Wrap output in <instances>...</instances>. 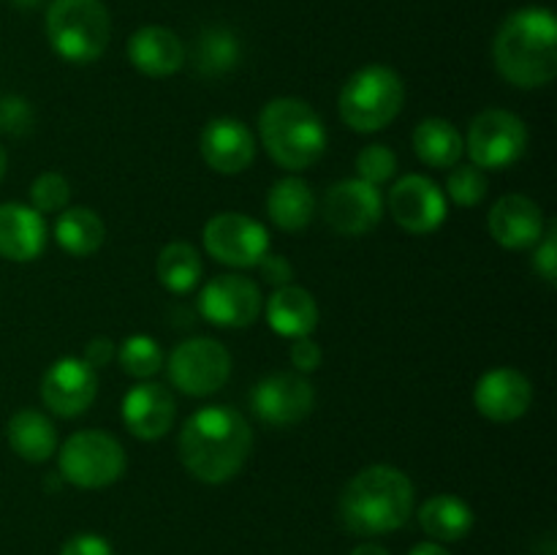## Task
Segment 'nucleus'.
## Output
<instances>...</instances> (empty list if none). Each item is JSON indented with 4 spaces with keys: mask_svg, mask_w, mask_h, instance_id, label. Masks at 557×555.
<instances>
[{
    "mask_svg": "<svg viewBox=\"0 0 557 555\" xmlns=\"http://www.w3.org/2000/svg\"><path fill=\"white\" fill-rule=\"evenodd\" d=\"M201 272H205V264H201L199 250L188 243L166 245L158 256V281L174 294L190 292L201 281Z\"/></svg>",
    "mask_w": 557,
    "mask_h": 555,
    "instance_id": "cd10ccee",
    "label": "nucleus"
},
{
    "mask_svg": "<svg viewBox=\"0 0 557 555\" xmlns=\"http://www.w3.org/2000/svg\"><path fill=\"white\" fill-rule=\"evenodd\" d=\"M473 403L479 414L493 422H515L525 417L533 403V386L525 373L515 368H493L476 381Z\"/></svg>",
    "mask_w": 557,
    "mask_h": 555,
    "instance_id": "dca6fc26",
    "label": "nucleus"
},
{
    "mask_svg": "<svg viewBox=\"0 0 557 555\" xmlns=\"http://www.w3.org/2000/svg\"><path fill=\"white\" fill-rule=\"evenodd\" d=\"M397 172V156L392 152V147L386 145H368L364 150H359L357 156V177L364 180L370 185H384L395 177Z\"/></svg>",
    "mask_w": 557,
    "mask_h": 555,
    "instance_id": "473e14b6",
    "label": "nucleus"
},
{
    "mask_svg": "<svg viewBox=\"0 0 557 555\" xmlns=\"http://www.w3.org/2000/svg\"><path fill=\"white\" fill-rule=\"evenodd\" d=\"M490 234L498 245L509 250H525L542 239L544 234V215L542 207L522 194H506L493 205V212L487 218Z\"/></svg>",
    "mask_w": 557,
    "mask_h": 555,
    "instance_id": "6ab92c4d",
    "label": "nucleus"
},
{
    "mask_svg": "<svg viewBox=\"0 0 557 555\" xmlns=\"http://www.w3.org/2000/svg\"><path fill=\"white\" fill-rule=\"evenodd\" d=\"M117 359H120V368L125 370L128 375L134 379H150L156 375L158 370L163 368V351L158 346L156 337L150 335H131L120 343L117 348Z\"/></svg>",
    "mask_w": 557,
    "mask_h": 555,
    "instance_id": "c756f323",
    "label": "nucleus"
},
{
    "mask_svg": "<svg viewBox=\"0 0 557 555\" xmlns=\"http://www.w3.org/2000/svg\"><path fill=\"white\" fill-rule=\"evenodd\" d=\"M169 379L190 397H207L232 375V354L212 337H190L169 354Z\"/></svg>",
    "mask_w": 557,
    "mask_h": 555,
    "instance_id": "1a4fd4ad",
    "label": "nucleus"
},
{
    "mask_svg": "<svg viewBox=\"0 0 557 555\" xmlns=\"http://www.w3.org/2000/svg\"><path fill=\"white\" fill-rule=\"evenodd\" d=\"M419 526L435 542H460L473 528V509L462 498L438 493L419 506Z\"/></svg>",
    "mask_w": 557,
    "mask_h": 555,
    "instance_id": "393cba45",
    "label": "nucleus"
},
{
    "mask_svg": "<svg viewBox=\"0 0 557 555\" xmlns=\"http://www.w3.org/2000/svg\"><path fill=\"white\" fill-rule=\"evenodd\" d=\"M120 414H123V422L131 430V435L141 441H158L172 430L177 403L163 384L139 381L125 392Z\"/></svg>",
    "mask_w": 557,
    "mask_h": 555,
    "instance_id": "f3484780",
    "label": "nucleus"
},
{
    "mask_svg": "<svg viewBox=\"0 0 557 555\" xmlns=\"http://www.w3.org/2000/svg\"><path fill=\"white\" fill-rule=\"evenodd\" d=\"M9 446L27 462H44L58 449V430L47 414L36 408H22L9 419Z\"/></svg>",
    "mask_w": 557,
    "mask_h": 555,
    "instance_id": "5701e85b",
    "label": "nucleus"
},
{
    "mask_svg": "<svg viewBox=\"0 0 557 555\" xmlns=\"http://www.w3.org/2000/svg\"><path fill=\"white\" fill-rule=\"evenodd\" d=\"M389 212L408 234H430L446 221V194L424 174H406L389 190Z\"/></svg>",
    "mask_w": 557,
    "mask_h": 555,
    "instance_id": "4468645a",
    "label": "nucleus"
},
{
    "mask_svg": "<svg viewBox=\"0 0 557 555\" xmlns=\"http://www.w3.org/2000/svg\"><path fill=\"white\" fill-rule=\"evenodd\" d=\"M125 449L103 430H79L60 446V477L82 490H101L125 473Z\"/></svg>",
    "mask_w": 557,
    "mask_h": 555,
    "instance_id": "0eeeda50",
    "label": "nucleus"
},
{
    "mask_svg": "<svg viewBox=\"0 0 557 555\" xmlns=\"http://www.w3.org/2000/svg\"><path fill=\"white\" fill-rule=\"evenodd\" d=\"M114 354H117V348H114V343L109 341V337H92L90 343L85 346V362L90 365V368H103V365H109L114 359Z\"/></svg>",
    "mask_w": 557,
    "mask_h": 555,
    "instance_id": "58836bf2",
    "label": "nucleus"
},
{
    "mask_svg": "<svg viewBox=\"0 0 557 555\" xmlns=\"http://www.w3.org/2000/svg\"><path fill=\"white\" fill-rule=\"evenodd\" d=\"M47 248V221L38 210L16 201L0 205V256L9 261H33Z\"/></svg>",
    "mask_w": 557,
    "mask_h": 555,
    "instance_id": "412c9836",
    "label": "nucleus"
},
{
    "mask_svg": "<svg viewBox=\"0 0 557 555\" xmlns=\"http://www.w3.org/2000/svg\"><path fill=\"white\" fill-rule=\"evenodd\" d=\"M109 11L101 0H52L47 9V38L54 54L69 63H92L109 47Z\"/></svg>",
    "mask_w": 557,
    "mask_h": 555,
    "instance_id": "423d86ee",
    "label": "nucleus"
},
{
    "mask_svg": "<svg viewBox=\"0 0 557 555\" xmlns=\"http://www.w3.org/2000/svg\"><path fill=\"white\" fill-rule=\"evenodd\" d=\"M403 101H406V87L395 69L364 65L348 76L337 98V109L348 128L357 134H373L386 128L400 114Z\"/></svg>",
    "mask_w": 557,
    "mask_h": 555,
    "instance_id": "39448f33",
    "label": "nucleus"
},
{
    "mask_svg": "<svg viewBox=\"0 0 557 555\" xmlns=\"http://www.w3.org/2000/svg\"><path fill=\"white\" fill-rule=\"evenodd\" d=\"M533 270H536L539 275L549 283V286H555V281H557L555 278L557 275V226L555 223H549V226L544 229L542 239L533 245Z\"/></svg>",
    "mask_w": 557,
    "mask_h": 555,
    "instance_id": "72a5a7b5",
    "label": "nucleus"
},
{
    "mask_svg": "<svg viewBox=\"0 0 557 555\" xmlns=\"http://www.w3.org/2000/svg\"><path fill=\"white\" fill-rule=\"evenodd\" d=\"M495 69L509 85L536 90L557 74V20L544 5H525L504 20L493 41Z\"/></svg>",
    "mask_w": 557,
    "mask_h": 555,
    "instance_id": "f03ea898",
    "label": "nucleus"
},
{
    "mask_svg": "<svg viewBox=\"0 0 557 555\" xmlns=\"http://www.w3.org/2000/svg\"><path fill=\"white\" fill-rule=\"evenodd\" d=\"M413 150H417L419 161L428 163V166L451 169L460 163L466 141L449 120L428 118L413 131Z\"/></svg>",
    "mask_w": 557,
    "mask_h": 555,
    "instance_id": "bb28decb",
    "label": "nucleus"
},
{
    "mask_svg": "<svg viewBox=\"0 0 557 555\" xmlns=\"http://www.w3.org/2000/svg\"><path fill=\"white\" fill-rule=\"evenodd\" d=\"M5 166H9V156H5L3 145H0V180H3V174H5Z\"/></svg>",
    "mask_w": 557,
    "mask_h": 555,
    "instance_id": "79ce46f5",
    "label": "nucleus"
},
{
    "mask_svg": "<svg viewBox=\"0 0 557 555\" xmlns=\"http://www.w3.org/2000/svg\"><path fill=\"white\" fill-rule=\"evenodd\" d=\"M60 555H114V550L98 533H76L63 544Z\"/></svg>",
    "mask_w": 557,
    "mask_h": 555,
    "instance_id": "c9c22d12",
    "label": "nucleus"
},
{
    "mask_svg": "<svg viewBox=\"0 0 557 555\" xmlns=\"http://www.w3.org/2000/svg\"><path fill=\"white\" fill-rule=\"evenodd\" d=\"M446 194L455 205L460 207H476L479 201L487 196V177H484V169L466 163V166H451L449 177H446Z\"/></svg>",
    "mask_w": 557,
    "mask_h": 555,
    "instance_id": "7c9ffc66",
    "label": "nucleus"
},
{
    "mask_svg": "<svg viewBox=\"0 0 557 555\" xmlns=\"http://www.w3.org/2000/svg\"><path fill=\"white\" fill-rule=\"evenodd\" d=\"M54 239L71 256H92L107 239L101 215L90 207H65L54 221Z\"/></svg>",
    "mask_w": 557,
    "mask_h": 555,
    "instance_id": "a878e982",
    "label": "nucleus"
},
{
    "mask_svg": "<svg viewBox=\"0 0 557 555\" xmlns=\"http://www.w3.org/2000/svg\"><path fill=\"white\" fill-rule=\"evenodd\" d=\"M351 555H389V550H384L381 544L364 542V544H359V547H354Z\"/></svg>",
    "mask_w": 557,
    "mask_h": 555,
    "instance_id": "a19ab883",
    "label": "nucleus"
},
{
    "mask_svg": "<svg viewBox=\"0 0 557 555\" xmlns=\"http://www.w3.org/2000/svg\"><path fill=\"white\" fill-rule=\"evenodd\" d=\"M261 288L245 275H215L199 294V313L223 330L250 326L261 313Z\"/></svg>",
    "mask_w": 557,
    "mask_h": 555,
    "instance_id": "9b49d317",
    "label": "nucleus"
},
{
    "mask_svg": "<svg viewBox=\"0 0 557 555\" xmlns=\"http://www.w3.org/2000/svg\"><path fill=\"white\" fill-rule=\"evenodd\" d=\"M288 357H292V365L297 368V373H313V370H319L321 365V348L319 343L310 341L308 337H297V341L292 343V351H288Z\"/></svg>",
    "mask_w": 557,
    "mask_h": 555,
    "instance_id": "e433bc0d",
    "label": "nucleus"
},
{
    "mask_svg": "<svg viewBox=\"0 0 557 555\" xmlns=\"http://www.w3.org/2000/svg\"><path fill=\"white\" fill-rule=\"evenodd\" d=\"M267 324L281 337H308L319 326V305L302 286H281L267 299Z\"/></svg>",
    "mask_w": 557,
    "mask_h": 555,
    "instance_id": "4be33fe9",
    "label": "nucleus"
},
{
    "mask_svg": "<svg viewBox=\"0 0 557 555\" xmlns=\"http://www.w3.org/2000/svg\"><path fill=\"white\" fill-rule=\"evenodd\" d=\"M408 555H451L441 542H419Z\"/></svg>",
    "mask_w": 557,
    "mask_h": 555,
    "instance_id": "ea45409f",
    "label": "nucleus"
},
{
    "mask_svg": "<svg viewBox=\"0 0 557 555\" xmlns=\"http://www.w3.org/2000/svg\"><path fill=\"white\" fill-rule=\"evenodd\" d=\"M259 136L267 156L292 172L313 166L326 150L324 120L308 101L294 96L275 98L261 109Z\"/></svg>",
    "mask_w": 557,
    "mask_h": 555,
    "instance_id": "20e7f679",
    "label": "nucleus"
},
{
    "mask_svg": "<svg viewBox=\"0 0 557 555\" xmlns=\"http://www.w3.org/2000/svg\"><path fill=\"white\" fill-rule=\"evenodd\" d=\"M201 158L218 174H239L253 163V131L237 118H215L201 131Z\"/></svg>",
    "mask_w": 557,
    "mask_h": 555,
    "instance_id": "a211bd4d",
    "label": "nucleus"
},
{
    "mask_svg": "<svg viewBox=\"0 0 557 555\" xmlns=\"http://www.w3.org/2000/svg\"><path fill=\"white\" fill-rule=\"evenodd\" d=\"M462 141H466V152L471 156L473 166L500 172L522 158L528 147V128L515 112L487 109L473 118Z\"/></svg>",
    "mask_w": 557,
    "mask_h": 555,
    "instance_id": "6e6552de",
    "label": "nucleus"
},
{
    "mask_svg": "<svg viewBox=\"0 0 557 555\" xmlns=\"http://www.w3.org/2000/svg\"><path fill=\"white\" fill-rule=\"evenodd\" d=\"M71 185L60 172H44L33 180L30 185V201L33 210L44 212H60L69 207Z\"/></svg>",
    "mask_w": 557,
    "mask_h": 555,
    "instance_id": "2f4dec72",
    "label": "nucleus"
},
{
    "mask_svg": "<svg viewBox=\"0 0 557 555\" xmlns=\"http://www.w3.org/2000/svg\"><path fill=\"white\" fill-rule=\"evenodd\" d=\"M98 392L96 368L79 357H63L49 365V370L41 379V397L49 411L58 417L71 419L79 417L90 408Z\"/></svg>",
    "mask_w": 557,
    "mask_h": 555,
    "instance_id": "2eb2a0df",
    "label": "nucleus"
},
{
    "mask_svg": "<svg viewBox=\"0 0 557 555\" xmlns=\"http://www.w3.org/2000/svg\"><path fill=\"white\" fill-rule=\"evenodd\" d=\"M128 60L139 74L161 79L185 65V44L169 27L145 25L128 38Z\"/></svg>",
    "mask_w": 557,
    "mask_h": 555,
    "instance_id": "aec40b11",
    "label": "nucleus"
},
{
    "mask_svg": "<svg viewBox=\"0 0 557 555\" xmlns=\"http://www.w3.org/2000/svg\"><path fill=\"white\" fill-rule=\"evenodd\" d=\"M250 403L261 422L286 428V424L302 422L313 411L315 392L313 384L294 370V373H275L261 379L250 395Z\"/></svg>",
    "mask_w": 557,
    "mask_h": 555,
    "instance_id": "ddd939ff",
    "label": "nucleus"
},
{
    "mask_svg": "<svg viewBox=\"0 0 557 555\" xmlns=\"http://www.w3.org/2000/svg\"><path fill=\"white\" fill-rule=\"evenodd\" d=\"M267 212L283 232H302L315 212V196L302 177H283L267 194Z\"/></svg>",
    "mask_w": 557,
    "mask_h": 555,
    "instance_id": "b1692460",
    "label": "nucleus"
},
{
    "mask_svg": "<svg viewBox=\"0 0 557 555\" xmlns=\"http://www.w3.org/2000/svg\"><path fill=\"white\" fill-rule=\"evenodd\" d=\"M253 446L248 419L228 406L190 414L180 433V460L199 482L223 484L243 471Z\"/></svg>",
    "mask_w": 557,
    "mask_h": 555,
    "instance_id": "f257e3e1",
    "label": "nucleus"
},
{
    "mask_svg": "<svg viewBox=\"0 0 557 555\" xmlns=\"http://www.w3.org/2000/svg\"><path fill=\"white\" fill-rule=\"evenodd\" d=\"M205 248L228 267H256L270 254V234L256 218L243 212H218L205 226Z\"/></svg>",
    "mask_w": 557,
    "mask_h": 555,
    "instance_id": "9d476101",
    "label": "nucleus"
},
{
    "mask_svg": "<svg viewBox=\"0 0 557 555\" xmlns=\"http://www.w3.org/2000/svg\"><path fill=\"white\" fill-rule=\"evenodd\" d=\"M384 215V199L375 185L351 177L332 185L324 196V218L332 232L359 237L379 226Z\"/></svg>",
    "mask_w": 557,
    "mask_h": 555,
    "instance_id": "f8f14e48",
    "label": "nucleus"
},
{
    "mask_svg": "<svg viewBox=\"0 0 557 555\" xmlns=\"http://www.w3.org/2000/svg\"><path fill=\"white\" fill-rule=\"evenodd\" d=\"M239 63V41L223 27H210L196 44V71L205 76H223Z\"/></svg>",
    "mask_w": 557,
    "mask_h": 555,
    "instance_id": "c85d7f7f",
    "label": "nucleus"
},
{
    "mask_svg": "<svg viewBox=\"0 0 557 555\" xmlns=\"http://www.w3.org/2000/svg\"><path fill=\"white\" fill-rule=\"evenodd\" d=\"M413 511V482L395 466H368L343 488L337 517L354 536H381L408 522Z\"/></svg>",
    "mask_w": 557,
    "mask_h": 555,
    "instance_id": "7ed1b4c3",
    "label": "nucleus"
},
{
    "mask_svg": "<svg viewBox=\"0 0 557 555\" xmlns=\"http://www.w3.org/2000/svg\"><path fill=\"white\" fill-rule=\"evenodd\" d=\"M30 120L33 112L25 98L5 96L0 101V131H5V134H25Z\"/></svg>",
    "mask_w": 557,
    "mask_h": 555,
    "instance_id": "f704fd0d",
    "label": "nucleus"
},
{
    "mask_svg": "<svg viewBox=\"0 0 557 555\" xmlns=\"http://www.w3.org/2000/svg\"><path fill=\"white\" fill-rule=\"evenodd\" d=\"M256 267H259L261 278H264L267 283H272L275 288L288 286V283H292V278H294V270H292V264H288L286 256L267 254L264 259H261Z\"/></svg>",
    "mask_w": 557,
    "mask_h": 555,
    "instance_id": "4c0bfd02",
    "label": "nucleus"
}]
</instances>
